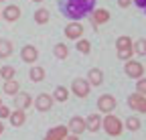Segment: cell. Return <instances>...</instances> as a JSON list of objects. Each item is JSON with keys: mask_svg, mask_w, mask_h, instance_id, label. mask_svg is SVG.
<instances>
[{"mask_svg": "<svg viewBox=\"0 0 146 140\" xmlns=\"http://www.w3.org/2000/svg\"><path fill=\"white\" fill-rule=\"evenodd\" d=\"M8 118H10V124L18 128V126H23V124H25L27 114H25V110H16V112H10V116H8Z\"/></svg>", "mask_w": 146, "mask_h": 140, "instance_id": "cell-16", "label": "cell"}, {"mask_svg": "<svg viewBox=\"0 0 146 140\" xmlns=\"http://www.w3.org/2000/svg\"><path fill=\"white\" fill-rule=\"evenodd\" d=\"M77 49L81 51V53H89V51H91V45H89V41L79 39V41H77Z\"/></svg>", "mask_w": 146, "mask_h": 140, "instance_id": "cell-29", "label": "cell"}, {"mask_svg": "<svg viewBox=\"0 0 146 140\" xmlns=\"http://www.w3.org/2000/svg\"><path fill=\"white\" fill-rule=\"evenodd\" d=\"M0 106H2V100H0Z\"/></svg>", "mask_w": 146, "mask_h": 140, "instance_id": "cell-36", "label": "cell"}, {"mask_svg": "<svg viewBox=\"0 0 146 140\" xmlns=\"http://www.w3.org/2000/svg\"><path fill=\"white\" fill-rule=\"evenodd\" d=\"M4 132V124H2V120H0V134Z\"/></svg>", "mask_w": 146, "mask_h": 140, "instance_id": "cell-35", "label": "cell"}, {"mask_svg": "<svg viewBox=\"0 0 146 140\" xmlns=\"http://www.w3.org/2000/svg\"><path fill=\"white\" fill-rule=\"evenodd\" d=\"M0 16H4L8 23H14V21H18V16H21V8L14 6V4H10V6H6V8L2 10V14H0Z\"/></svg>", "mask_w": 146, "mask_h": 140, "instance_id": "cell-12", "label": "cell"}, {"mask_svg": "<svg viewBox=\"0 0 146 140\" xmlns=\"http://www.w3.org/2000/svg\"><path fill=\"white\" fill-rule=\"evenodd\" d=\"M71 92L75 94L77 98H87V96H89V83H87V79H81V77L73 79V83H71Z\"/></svg>", "mask_w": 146, "mask_h": 140, "instance_id": "cell-4", "label": "cell"}, {"mask_svg": "<svg viewBox=\"0 0 146 140\" xmlns=\"http://www.w3.org/2000/svg\"><path fill=\"white\" fill-rule=\"evenodd\" d=\"M51 106H53V98H51L49 94L36 96V100H35V108L39 110V112H47V110H51Z\"/></svg>", "mask_w": 146, "mask_h": 140, "instance_id": "cell-7", "label": "cell"}, {"mask_svg": "<svg viewBox=\"0 0 146 140\" xmlns=\"http://www.w3.org/2000/svg\"><path fill=\"white\" fill-rule=\"evenodd\" d=\"M102 126H104V130L110 134V136H120L122 134V120L120 118H116V116H112V114H108L104 120H102Z\"/></svg>", "mask_w": 146, "mask_h": 140, "instance_id": "cell-2", "label": "cell"}, {"mask_svg": "<svg viewBox=\"0 0 146 140\" xmlns=\"http://www.w3.org/2000/svg\"><path fill=\"white\" fill-rule=\"evenodd\" d=\"M35 2H41V0H35Z\"/></svg>", "mask_w": 146, "mask_h": 140, "instance_id": "cell-37", "label": "cell"}, {"mask_svg": "<svg viewBox=\"0 0 146 140\" xmlns=\"http://www.w3.org/2000/svg\"><path fill=\"white\" fill-rule=\"evenodd\" d=\"M31 104H33V98H31L29 94H21V92H18V94L14 96V108H16V110H27Z\"/></svg>", "mask_w": 146, "mask_h": 140, "instance_id": "cell-9", "label": "cell"}, {"mask_svg": "<svg viewBox=\"0 0 146 140\" xmlns=\"http://www.w3.org/2000/svg\"><path fill=\"white\" fill-rule=\"evenodd\" d=\"M126 128H128V130H132V132L140 130V120H138L136 116H130V118L126 120Z\"/></svg>", "mask_w": 146, "mask_h": 140, "instance_id": "cell-24", "label": "cell"}, {"mask_svg": "<svg viewBox=\"0 0 146 140\" xmlns=\"http://www.w3.org/2000/svg\"><path fill=\"white\" fill-rule=\"evenodd\" d=\"M136 4H138V6H144V4H146V0H136Z\"/></svg>", "mask_w": 146, "mask_h": 140, "instance_id": "cell-34", "label": "cell"}, {"mask_svg": "<svg viewBox=\"0 0 146 140\" xmlns=\"http://www.w3.org/2000/svg\"><path fill=\"white\" fill-rule=\"evenodd\" d=\"M29 75H31L33 81H43L45 79V69L43 67H33L31 71H29Z\"/></svg>", "mask_w": 146, "mask_h": 140, "instance_id": "cell-23", "label": "cell"}, {"mask_svg": "<svg viewBox=\"0 0 146 140\" xmlns=\"http://www.w3.org/2000/svg\"><path fill=\"white\" fill-rule=\"evenodd\" d=\"M132 49H134V53H138V55H146V39H138Z\"/></svg>", "mask_w": 146, "mask_h": 140, "instance_id": "cell-25", "label": "cell"}, {"mask_svg": "<svg viewBox=\"0 0 146 140\" xmlns=\"http://www.w3.org/2000/svg\"><path fill=\"white\" fill-rule=\"evenodd\" d=\"M132 53H134V49H132V47H130V49H118V57H120L122 61H130Z\"/></svg>", "mask_w": 146, "mask_h": 140, "instance_id": "cell-28", "label": "cell"}, {"mask_svg": "<svg viewBox=\"0 0 146 140\" xmlns=\"http://www.w3.org/2000/svg\"><path fill=\"white\" fill-rule=\"evenodd\" d=\"M100 126H102V120H100L98 114H91V116L85 120V130H89V132H98Z\"/></svg>", "mask_w": 146, "mask_h": 140, "instance_id": "cell-15", "label": "cell"}, {"mask_svg": "<svg viewBox=\"0 0 146 140\" xmlns=\"http://www.w3.org/2000/svg\"><path fill=\"white\" fill-rule=\"evenodd\" d=\"M67 98H69V92L63 85H59L57 90H55V94H53V100H57V102H67Z\"/></svg>", "mask_w": 146, "mask_h": 140, "instance_id": "cell-22", "label": "cell"}, {"mask_svg": "<svg viewBox=\"0 0 146 140\" xmlns=\"http://www.w3.org/2000/svg\"><path fill=\"white\" fill-rule=\"evenodd\" d=\"M91 21H94L96 27H98V25H104V23L110 21V12H108L106 8H98V10H94V16H91Z\"/></svg>", "mask_w": 146, "mask_h": 140, "instance_id": "cell-14", "label": "cell"}, {"mask_svg": "<svg viewBox=\"0 0 146 140\" xmlns=\"http://www.w3.org/2000/svg\"><path fill=\"white\" fill-rule=\"evenodd\" d=\"M116 47H118V49H130V47H132V39H130V37H120V39L116 41Z\"/></svg>", "mask_w": 146, "mask_h": 140, "instance_id": "cell-27", "label": "cell"}, {"mask_svg": "<svg viewBox=\"0 0 146 140\" xmlns=\"http://www.w3.org/2000/svg\"><path fill=\"white\" fill-rule=\"evenodd\" d=\"M14 67H2L0 69V77H2L4 81H8V79H14Z\"/></svg>", "mask_w": 146, "mask_h": 140, "instance_id": "cell-26", "label": "cell"}, {"mask_svg": "<svg viewBox=\"0 0 146 140\" xmlns=\"http://www.w3.org/2000/svg\"><path fill=\"white\" fill-rule=\"evenodd\" d=\"M124 71L128 77H134V79H140L144 75V65L138 63V61H126L124 65Z\"/></svg>", "mask_w": 146, "mask_h": 140, "instance_id": "cell-3", "label": "cell"}, {"mask_svg": "<svg viewBox=\"0 0 146 140\" xmlns=\"http://www.w3.org/2000/svg\"><path fill=\"white\" fill-rule=\"evenodd\" d=\"M12 55V45L10 41H4V39H0V59H6Z\"/></svg>", "mask_w": 146, "mask_h": 140, "instance_id": "cell-20", "label": "cell"}, {"mask_svg": "<svg viewBox=\"0 0 146 140\" xmlns=\"http://www.w3.org/2000/svg\"><path fill=\"white\" fill-rule=\"evenodd\" d=\"M0 2H2V0H0Z\"/></svg>", "mask_w": 146, "mask_h": 140, "instance_id": "cell-38", "label": "cell"}, {"mask_svg": "<svg viewBox=\"0 0 146 140\" xmlns=\"http://www.w3.org/2000/svg\"><path fill=\"white\" fill-rule=\"evenodd\" d=\"M136 92L140 94V96H146V79H138V83H136Z\"/></svg>", "mask_w": 146, "mask_h": 140, "instance_id": "cell-30", "label": "cell"}, {"mask_svg": "<svg viewBox=\"0 0 146 140\" xmlns=\"http://www.w3.org/2000/svg\"><path fill=\"white\" fill-rule=\"evenodd\" d=\"M53 53H55V57H57V59H67V57H69V49H67V45L59 43V45H55Z\"/></svg>", "mask_w": 146, "mask_h": 140, "instance_id": "cell-21", "label": "cell"}, {"mask_svg": "<svg viewBox=\"0 0 146 140\" xmlns=\"http://www.w3.org/2000/svg\"><path fill=\"white\" fill-rule=\"evenodd\" d=\"M128 104H130V108H132V110L146 114V96H140V94H132L130 98H128Z\"/></svg>", "mask_w": 146, "mask_h": 140, "instance_id": "cell-6", "label": "cell"}, {"mask_svg": "<svg viewBox=\"0 0 146 140\" xmlns=\"http://www.w3.org/2000/svg\"><path fill=\"white\" fill-rule=\"evenodd\" d=\"M91 8H94V0H67V4L63 6V12L69 19H81Z\"/></svg>", "mask_w": 146, "mask_h": 140, "instance_id": "cell-1", "label": "cell"}, {"mask_svg": "<svg viewBox=\"0 0 146 140\" xmlns=\"http://www.w3.org/2000/svg\"><path fill=\"white\" fill-rule=\"evenodd\" d=\"M21 57H23V61H27V63H35L36 59H39V51H36L33 45H25L23 51H21Z\"/></svg>", "mask_w": 146, "mask_h": 140, "instance_id": "cell-8", "label": "cell"}, {"mask_svg": "<svg viewBox=\"0 0 146 140\" xmlns=\"http://www.w3.org/2000/svg\"><path fill=\"white\" fill-rule=\"evenodd\" d=\"M87 83L89 85H102L104 83V73L100 69H91L89 75H87Z\"/></svg>", "mask_w": 146, "mask_h": 140, "instance_id": "cell-17", "label": "cell"}, {"mask_svg": "<svg viewBox=\"0 0 146 140\" xmlns=\"http://www.w3.org/2000/svg\"><path fill=\"white\" fill-rule=\"evenodd\" d=\"M10 116V110L6 108V106H0V120H4V118H8Z\"/></svg>", "mask_w": 146, "mask_h": 140, "instance_id": "cell-31", "label": "cell"}, {"mask_svg": "<svg viewBox=\"0 0 146 140\" xmlns=\"http://www.w3.org/2000/svg\"><path fill=\"white\" fill-rule=\"evenodd\" d=\"M98 108H100V112H104V114L114 112V108H116V98L110 96V94L100 96V100H98Z\"/></svg>", "mask_w": 146, "mask_h": 140, "instance_id": "cell-5", "label": "cell"}, {"mask_svg": "<svg viewBox=\"0 0 146 140\" xmlns=\"http://www.w3.org/2000/svg\"><path fill=\"white\" fill-rule=\"evenodd\" d=\"M49 19H51V12L47 8H39V10L35 12V23H39V25L49 23Z\"/></svg>", "mask_w": 146, "mask_h": 140, "instance_id": "cell-18", "label": "cell"}, {"mask_svg": "<svg viewBox=\"0 0 146 140\" xmlns=\"http://www.w3.org/2000/svg\"><path fill=\"white\" fill-rule=\"evenodd\" d=\"M81 35H83V27H81L79 23L67 25V29H65V37H67V39H79Z\"/></svg>", "mask_w": 146, "mask_h": 140, "instance_id": "cell-11", "label": "cell"}, {"mask_svg": "<svg viewBox=\"0 0 146 140\" xmlns=\"http://www.w3.org/2000/svg\"><path fill=\"white\" fill-rule=\"evenodd\" d=\"M63 140H79V138H77V136H75V134H71V136H69V134H67V136H65V138H63Z\"/></svg>", "mask_w": 146, "mask_h": 140, "instance_id": "cell-33", "label": "cell"}, {"mask_svg": "<svg viewBox=\"0 0 146 140\" xmlns=\"http://www.w3.org/2000/svg\"><path fill=\"white\" fill-rule=\"evenodd\" d=\"M118 4H120L122 8H126V6H130V4H132V0H118Z\"/></svg>", "mask_w": 146, "mask_h": 140, "instance_id": "cell-32", "label": "cell"}, {"mask_svg": "<svg viewBox=\"0 0 146 140\" xmlns=\"http://www.w3.org/2000/svg\"><path fill=\"white\" fill-rule=\"evenodd\" d=\"M67 136V126H57V128H53L47 132L45 140H63Z\"/></svg>", "mask_w": 146, "mask_h": 140, "instance_id": "cell-13", "label": "cell"}, {"mask_svg": "<svg viewBox=\"0 0 146 140\" xmlns=\"http://www.w3.org/2000/svg\"><path fill=\"white\" fill-rule=\"evenodd\" d=\"M18 90H21L18 81H14V79L4 81V94H8V96H16V94H18Z\"/></svg>", "mask_w": 146, "mask_h": 140, "instance_id": "cell-19", "label": "cell"}, {"mask_svg": "<svg viewBox=\"0 0 146 140\" xmlns=\"http://www.w3.org/2000/svg\"><path fill=\"white\" fill-rule=\"evenodd\" d=\"M69 130L75 134V136L83 134V130H85V120L79 118V116H73V118L69 120Z\"/></svg>", "mask_w": 146, "mask_h": 140, "instance_id": "cell-10", "label": "cell"}]
</instances>
